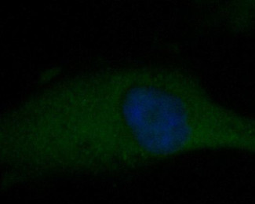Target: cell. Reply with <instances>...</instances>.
I'll return each mask as SVG.
<instances>
[{
  "label": "cell",
  "instance_id": "1",
  "mask_svg": "<svg viewBox=\"0 0 255 204\" xmlns=\"http://www.w3.org/2000/svg\"><path fill=\"white\" fill-rule=\"evenodd\" d=\"M107 100L120 172L200 151L255 154V118L218 104L181 71H114L108 76Z\"/></svg>",
  "mask_w": 255,
  "mask_h": 204
}]
</instances>
